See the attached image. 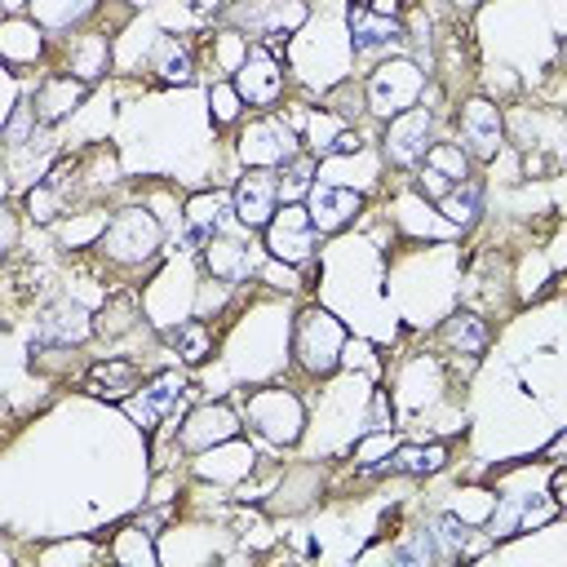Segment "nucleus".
<instances>
[{"instance_id": "28", "label": "nucleus", "mask_w": 567, "mask_h": 567, "mask_svg": "<svg viewBox=\"0 0 567 567\" xmlns=\"http://www.w3.org/2000/svg\"><path fill=\"white\" fill-rule=\"evenodd\" d=\"M439 213H443L452 226L470 230V226L478 221V213H483V182H478V177L456 182V186H452V190L439 199Z\"/></svg>"}, {"instance_id": "29", "label": "nucleus", "mask_w": 567, "mask_h": 567, "mask_svg": "<svg viewBox=\"0 0 567 567\" xmlns=\"http://www.w3.org/2000/svg\"><path fill=\"white\" fill-rule=\"evenodd\" d=\"M421 164H430V168H439L447 182H465V177H474V159L461 151V142H434L430 146V155L421 159Z\"/></svg>"}, {"instance_id": "36", "label": "nucleus", "mask_w": 567, "mask_h": 567, "mask_svg": "<svg viewBox=\"0 0 567 567\" xmlns=\"http://www.w3.org/2000/svg\"><path fill=\"white\" fill-rule=\"evenodd\" d=\"M377 13H390V18H403V0H372Z\"/></svg>"}, {"instance_id": "25", "label": "nucleus", "mask_w": 567, "mask_h": 567, "mask_svg": "<svg viewBox=\"0 0 567 567\" xmlns=\"http://www.w3.org/2000/svg\"><path fill=\"white\" fill-rule=\"evenodd\" d=\"M164 346L177 350V359L186 368H195V363H204L213 354V328L204 319H182V323L164 328Z\"/></svg>"}, {"instance_id": "17", "label": "nucleus", "mask_w": 567, "mask_h": 567, "mask_svg": "<svg viewBox=\"0 0 567 567\" xmlns=\"http://www.w3.org/2000/svg\"><path fill=\"white\" fill-rule=\"evenodd\" d=\"M301 204L310 208V217H315V226H319L323 235L346 230V226L363 213V195L350 190V186H341V182H315Z\"/></svg>"}, {"instance_id": "6", "label": "nucleus", "mask_w": 567, "mask_h": 567, "mask_svg": "<svg viewBox=\"0 0 567 567\" xmlns=\"http://www.w3.org/2000/svg\"><path fill=\"white\" fill-rule=\"evenodd\" d=\"M261 239H266V252H270L275 261H284V266H306V261H315L323 230L315 226V217H310L306 204L284 199V208L270 217V226L261 230Z\"/></svg>"}, {"instance_id": "8", "label": "nucleus", "mask_w": 567, "mask_h": 567, "mask_svg": "<svg viewBox=\"0 0 567 567\" xmlns=\"http://www.w3.org/2000/svg\"><path fill=\"white\" fill-rule=\"evenodd\" d=\"M186 372L182 368H164V372H155V377H146L128 399H124V412L133 416V425H142L146 434L151 430H159L164 421H173L177 412H182V403H186Z\"/></svg>"}, {"instance_id": "15", "label": "nucleus", "mask_w": 567, "mask_h": 567, "mask_svg": "<svg viewBox=\"0 0 567 567\" xmlns=\"http://www.w3.org/2000/svg\"><path fill=\"white\" fill-rule=\"evenodd\" d=\"M235 221V199L230 195H217V190H204V195H190L186 199V226H182V248L199 252L213 235H221L226 226ZM239 226V221H235Z\"/></svg>"}, {"instance_id": "40", "label": "nucleus", "mask_w": 567, "mask_h": 567, "mask_svg": "<svg viewBox=\"0 0 567 567\" xmlns=\"http://www.w3.org/2000/svg\"><path fill=\"white\" fill-rule=\"evenodd\" d=\"M563 58H567V35H563Z\"/></svg>"}, {"instance_id": "35", "label": "nucleus", "mask_w": 567, "mask_h": 567, "mask_svg": "<svg viewBox=\"0 0 567 567\" xmlns=\"http://www.w3.org/2000/svg\"><path fill=\"white\" fill-rule=\"evenodd\" d=\"M549 492H554V501H558V509H567V465H558V470H549Z\"/></svg>"}, {"instance_id": "26", "label": "nucleus", "mask_w": 567, "mask_h": 567, "mask_svg": "<svg viewBox=\"0 0 567 567\" xmlns=\"http://www.w3.org/2000/svg\"><path fill=\"white\" fill-rule=\"evenodd\" d=\"M346 128H350L346 115H337L332 106H319V111H310V124H306V133H301V146H306L315 159H332Z\"/></svg>"}, {"instance_id": "27", "label": "nucleus", "mask_w": 567, "mask_h": 567, "mask_svg": "<svg viewBox=\"0 0 567 567\" xmlns=\"http://www.w3.org/2000/svg\"><path fill=\"white\" fill-rule=\"evenodd\" d=\"M66 66H71V75H80L84 84H97V80L106 75V66H111V44H106V35L89 31V35H80V40H71Z\"/></svg>"}, {"instance_id": "7", "label": "nucleus", "mask_w": 567, "mask_h": 567, "mask_svg": "<svg viewBox=\"0 0 567 567\" xmlns=\"http://www.w3.org/2000/svg\"><path fill=\"white\" fill-rule=\"evenodd\" d=\"M434 146V106L416 102L399 115L385 120V133H381V159L390 168H416Z\"/></svg>"}, {"instance_id": "12", "label": "nucleus", "mask_w": 567, "mask_h": 567, "mask_svg": "<svg viewBox=\"0 0 567 567\" xmlns=\"http://www.w3.org/2000/svg\"><path fill=\"white\" fill-rule=\"evenodd\" d=\"M244 416H248V425H257V430H261L266 439H275V443H297L301 421H306L301 403H297L288 390H279V385L252 390V394L244 399Z\"/></svg>"}, {"instance_id": "37", "label": "nucleus", "mask_w": 567, "mask_h": 567, "mask_svg": "<svg viewBox=\"0 0 567 567\" xmlns=\"http://www.w3.org/2000/svg\"><path fill=\"white\" fill-rule=\"evenodd\" d=\"M563 452H567V430H563V434H558V439L545 447V456H563Z\"/></svg>"}, {"instance_id": "23", "label": "nucleus", "mask_w": 567, "mask_h": 567, "mask_svg": "<svg viewBox=\"0 0 567 567\" xmlns=\"http://www.w3.org/2000/svg\"><path fill=\"white\" fill-rule=\"evenodd\" d=\"M447 465V447L443 443H403L390 452V461L377 470V474H412V478H425V474H439Z\"/></svg>"}, {"instance_id": "13", "label": "nucleus", "mask_w": 567, "mask_h": 567, "mask_svg": "<svg viewBox=\"0 0 567 567\" xmlns=\"http://www.w3.org/2000/svg\"><path fill=\"white\" fill-rule=\"evenodd\" d=\"M93 337V319L84 306L75 301H53L35 315V328H31V350H71V346H84Z\"/></svg>"}, {"instance_id": "5", "label": "nucleus", "mask_w": 567, "mask_h": 567, "mask_svg": "<svg viewBox=\"0 0 567 567\" xmlns=\"http://www.w3.org/2000/svg\"><path fill=\"white\" fill-rule=\"evenodd\" d=\"M421 93H425V71H421V62H412V58H390V62L372 66V71H368V84H363L368 111H372L377 120H390V115L416 106Z\"/></svg>"}, {"instance_id": "19", "label": "nucleus", "mask_w": 567, "mask_h": 567, "mask_svg": "<svg viewBox=\"0 0 567 567\" xmlns=\"http://www.w3.org/2000/svg\"><path fill=\"white\" fill-rule=\"evenodd\" d=\"M199 252H204L208 275H213V279H221V284H239V279H248V275H252V244H248V239H239V235H230V230L213 235Z\"/></svg>"}, {"instance_id": "14", "label": "nucleus", "mask_w": 567, "mask_h": 567, "mask_svg": "<svg viewBox=\"0 0 567 567\" xmlns=\"http://www.w3.org/2000/svg\"><path fill=\"white\" fill-rule=\"evenodd\" d=\"M346 31H350V49L354 53H385L399 49L408 40V22L377 13L372 4H350L346 9Z\"/></svg>"}, {"instance_id": "3", "label": "nucleus", "mask_w": 567, "mask_h": 567, "mask_svg": "<svg viewBox=\"0 0 567 567\" xmlns=\"http://www.w3.org/2000/svg\"><path fill=\"white\" fill-rule=\"evenodd\" d=\"M306 18H310L306 0H230L221 9V22H230L235 35L257 44H284Z\"/></svg>"}, {"instance_id": "18", "label": "nucleus", "mask_w": 567, "mask_h": 567, "mask_svg": "<svg viewBox=\"0 0 567 567\" xmlns=\"http://www.w3.org/2000/svg\"><path fill=\"white\" fill-rule=\"evenodd\" d=\"M84 97H89V84H84L80 75H71V71H53V75H44V80L35 84V93H31V106H35L40 128L62 124L75 106H84Z\"/></svg>"}, {"instance_id": "34", "label": "nucleus", "mask_w": 567, "mask_h": 567, "mask_svg": "<svg viewBox=\"0 0 567 567\" xmlns=\"http://www.w3.org/2000/svg\"><path fill=\"white\" fill-rule=\"evenodd\" d=\"M390 452H394V434H385V430H372V434L354 447L359 470H381V465L390 461Z\"/></svg>"}, {"instance_id": "31", "label": "nucleus", "mask_w": 567, "mask_h": 567, "mask_svg": "<svg viewBox=\"0 0 567 567\" xmlns=\"http://www.w3.org/2000/svg\"><path fill=\"white\" fill-rule=\"evenodd\" d=\"M518 532H532V527H545L554 514H558V501L554 492H518Z\"/></svg>"}, {"instance_id": "4", "label": "nucleus", "mask_w": 567, "mask_h": 567, "mask_svg": "<svg viewBox=\"0 0 567 567\" xmlns=\"http://www.w3.org/2000/svg\"><path fill=\"white\" fill-rule=\"evenodd\" d=\"M230 80H235V89H239V97H244L248 111H275V102H279L284 89H288L284 58L275 53V44H257V40L244 44V53H239Z\"/></svg>"}, {"instance_id": "24", "label": "nucleus", "mask_w": 567, "mask_h": 567, "mask_svg": "<svg viewBox=\"0 0 567 567\" xmlns=\"http://www.w3.org/2000/svg\"><path fill=\"white\" fill-rule=\"evenodd\" d=\"M430 532H434L439 558H465V554H478L483 545H492L487 536H478V540H474V527H470L456 509H443V514L430 523Z\"/></svg>"}, {"instance_id": "21", "label": "nucleus", "mask_w": 567, "mask_h": 567, "mask_svg": "<svg viewBox=\"0 0 567 567\" xmlns=\"http://www.w3.org/2000/svg\"><path fill=\"white\" fill-rule=\"evenodd\" d=\"M151 75L159 84H190L195 80V49L182 35H164L151 49Z\"/></svg>"}, {"instance_id": "30", "label": "nucleus", "mask_w": 567, "mask_h": 567, "mask_svg": "<svg viewBox=\"0 0 567 567\" xmlns=\"http://www.w3.org/2000/svg\"><path fill=\"white\" fill-rule=\"evenodd\" d=\"M151 536H155V532H146V527H142V518H137L133 527H124V532L115 536V545H111V558H115V563H155Z\"/></svg>"}, {"instance_id": "11", "label": "nucleus", "mask_w": 567, "mask_h": 567, "mask_svg": "<svg viewBox=\"0 0 567 567\" xmlns=\"http://www.w3.org/2000/svg\"><path fill=\"white\" fill-rule=\"evenodd\" d=\"M230 199H235V221H239L248 235H252V230H266L270 217L279 213V199H284L279 168H244V177L235 182Z\"/></svg>"}, {"instance_id": "38", "label": "nucleus", "mask_w": 567, "mask_h": 567, "mask_svg": "<svg viewBox=\"0 0 567 567\" xmlns=\"http://www.w3.org/2000/svg\"><path fill=\"white\" fill-rule=\"evenodd\" d=\"M447 4H452L456 13H474V9H478V0H447Z\"/></svg>"}, {"instance_id": "39", "label": "nucleus", "mask_w": 567, "mask_h": 567, "mask_svg": "<svg viewBox=\"0 0 567 567\" xmlns=\"http://www.w3.org/2000/svg\"><path fill=\"white\" fill-rule=\"evenodd\" d=\"M350 4H372V0H350Z\"/></svg>"}, {"instance_id": "9", "label": "nucleus", "mask_w": 567, "mask_h": 567, "mask_svg": "<svg viewBox=\"0 0 567 567\" xmlns=\"http://www.w3.org/2000/svg\"><path fill=\"white\" fill-rule=\"evenodd\" d=\"M456 142L474 164H492L505 146V111L492 97H465L456 106Z\"/></svg>"}, {"instance_id": "16", "label": "nucleus", "mask_w": 567, "mask_h": 567, "mask_svg": "<svg viewBox=\"0 0 567 567\" xmlns=\"http://www.w3.org/2000/svg\"><path fill=\"white\" fill-rule=\"evenodd\" d=\"M235 434H239V412H235L230 403H204V408H195V412L182 421L177 443H182L186 452H208V447L230 443Z\"/></svg>"}, {"instance_id": "22", "label": "nucleus", "mask_w": 567, "mask_h": 567, "mask_svg": "<svg viewBox=\"0 0 567 567\" xmlns=\"http://www.w3.org/2000/svg\"><path fill=\"white\" fill-rule=\"evenodd\" d=\"M439 337H443V346H447L452 354H470V359H478V354L487 350V341H492L487 323H483L474 310H452V315L443 319Z\"/></svg>"}, {"instance_id": "10", "label": "nucleus", "mask_w": 567, "mask_h": 567, "mask_svg": "<svg viewBox=\"0 0 567 567\" xmlns=\"http://www.w3.org/2000/svg\"><path fill=\"white\" fill-rule=\"evenodd\" d=\"M301 137L297 128H288L284 120H275L270 111H261L257 120H248L239 128V159L244 168H284L292 155H301Z\"/></svg>"}, {"instance_id": "20", "label": "nucleus", "mask_w": 567, "mask_h": 567, "mask_svg": "<svg viewBox=\"0 0 567 567\" xmlns=\"http://www.w3.org/2000/svg\"><path fill=\"white\" fill-rule=\"evenodd\" d=\"M137 385H142V368L133 359H120V354H106L84 372V390L97 399H111V403H124Z\"/></svg>"}, {"instance_id": "1", "label": "nucleus", "mask_w": 567, "mask_h": 567, "mask_svg": "<svg viewBox=\"0 0 567 567\" xmlns=\"http://www.w3.org/2000/svg\"><path fill=\"white\" fill-rule=\"evenodd\" d=\"M93 248L111 266H124V270L146 266L164 248V221L155 213H146V208H120V213H111V221L102 226Z\"/></svg>"}, {"instance_id": "2", "label": "nucleus", "mask_w": 567, "mask_h": 567, "mask_svg": "<svg viewBox=\"0 0 567 567\" xmlns=\"http://www.w3.org/2000/svg\"><path fill=\"white\" fill-rule=\"evenodd\" d=\"M346 328L341 319H332L323 306H306L292 319V359L310 372V377H328L341 368L346 359Z\"/></svg>"}, {"instance_id": "33", "label": "nucleus", "mask_w": 567, "mask_h": 567, "mask_svg": "<svg viewBox=\"0 0 567 567\" xmlns=\"http://www.w3.org/2000/svg\"><path fill=\"white\" fill-rule=\"evenodd\" d=\"M208 102H213V124H235L239 111H248L244 97H239V89H235V80H217L208 89Z\"/></svg>"}, {"instance_id": "32", "label": "nucleus", "mask_w": 567, "mask_h": 567, "mask_svg": "<svg viewBox=\"0 0 567 567\" xmlns=\"http://www.w3.org/2000/svg\"><path fill=\"white\" fill-rule=\"evenodd\" d=\"M439 558V545H434V532L421 527L412 536H403L399 545H390V563H434Z\"/></svg>"}]
</instances>
